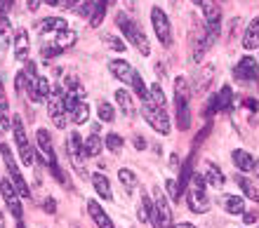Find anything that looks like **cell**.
<instances>
[{
	"instance_id": "obj_1",
	"label": "cell",
	"mask_w": 259,
	"mask_h": 228,
	"mask_svg": "<svg viewBox=\"0 0 259 228\" xmlns=\"http://www.w3.org/2000/svg\"><path fill=\"white\" fill-rule=\"evenodd\" d=\"M116 24H118V28L125 33V38H127L132 45L139 50V52L144 54V57H149L151 54V45H149V38H146V33H144L142 28L137 26L135 21L130 19L125 12H118L116 14Z\"/></svg>"
},
{
	"instance_id": "obj_2",
	"label": "cell",
	"mask_w": 259,
	"mask_h": 228,
	"mask_svg": "<svg viewBox=\"0 0 259 228\" xmlns=\"http://www.w3.org/2000/svg\"><path fill=\"white\" fill-rule=\"evenodd\" d=\"M175 104H177V125L179 129H189L191 113H189V82L186 78L175 80Z\"/></svg>"
},
{
	"instance_id": "obj_3",
	"label": "cell",
	"mask_w": 259,
	"mask_h": 228,
	"mask_svg": "<svg viewBox=\"0 0 259 228\" xmlns=\"http://www.w3.org/2000/svg\"><path fill=\"white\" fill-rule=\"evenodd\" d=\"M142 106H144V118H146V122H149L151 127L156 129V132H160V134H170V118L165 113V108L158 106L151 97L142 101Z\"/></svg>"
},
{
	"instance_id": "obj_4",
	"label": "cell",
	"mask_w": 259,
	"mask_h": 228,
	"mask_svg": "<svg viewBox=\"0 0 259 228\" xmlns=\"http://www.w3.org/2000/svg\"><path fill=\"white\" fill-rule=\"evenodd\" d=\"M35 139H38L40 153L45 155V162L50 165L52 174H55L62 184H66V186H68V181L62 176V169H59V165H57V153H55V146H52V139H50V132H48V129H38V132H35Z\"/></svg>"
},
{
	"instance_id": "obj_5",
	"label": "cell",
	"mask_w": 259,
	"mask_h": 228,
	"mask_svg": "<svg viewBox=\"0 0 259 228\" xmlns=\"http://www.w3.org/2000/svg\"><path fill=\"white\" fill-rule=\"evenodd\" d=\"M66 151H68V158H71V162H73V167L78 169V174L88 176V172H85V141H82V136L78 134V132H71L66 139Z\"/></svg>"
},
{
	"instance_id": "obj_6",
	"label": "cell",
	"mask_w": 259,
	"mask_h": 228,
	"mask_svg": "<svg viewBox=\"0 0 259 228\" xmlns=\"http://www.w3.org/2000/svg\"><path fill=\"white\" fill-rule=\"evenodd\" d=\"M0 155H3V160H5L7 172H10V176H12V184L17 186L19 195H21V198H31L28 184L24 181V176H21L19 167H17V162H14V158H12V151H10V146H7V144H0Z\"/></svg>"
},
{
	"instance_id": "obj_7",
	"label": "cell",
	"mask_w": 259,
	"mask_h": 228,
	"mask_svg": "<svg viewBox=\"0 0 259 228\" xmlns=\"http://www.w3.org/2000/svg\"><path fill=\"white\" fill-rule=\"evenodd\" d=\"M12 132H14V141H17V151L21 155V162L26 167H31L33 165V148L28 144V136H26V129H24L21 118H12Z\"/></svg>"
},
{
	"instance_id": "obj_8",
	"label": "cell",
	"mask_w": 259,
	"mask_h": 228,
	"mask_svg": "<svg viewBox=\"0 0 259 228\" xmlns=\"http://www.w3.org/2000/svg\"><path fill=\"white\" fill-rule=\"evenodd\" d=\"M186 202H189V209L191 212H196V214H203V212H207V195H205V176L196 174V179H193V186L189 188V198H186Z\"/></svg>"
},
{
	"instance_id": "obj_9",
	"label": "cell",
	"mask_w": 259,
	"mask_h": 228,
	"mask_svg": "<svg viewBox=\"0 0 259 228\" xmlns=\"http://www.w3.org/2000/svg\"><path fill=\"white\" fill-rule=\"evenodd\" d=\"M151 24H153V28H156L158 40L163 42L165 47H170L172 45V26H170L167 14H165L160 7H153V10H151Z\"/></svg>"
},
{
	"instance_id": "obj_10",
	"label": "cell",
	"mask_w": 259,
	"mask_h": 228,
	"mask_svg": "<svg viewBox=\"0 0 259 228\" xmlns=\"http://www.w3.org/2000/svg\"><path fill=\"white\" fill-rule=\"evenodd\" d=\"M170 219H172L170 205H167V200H165L163 191H158L156 188V202H153V214H151L153 228H170Z\"/></svg>"
},
{
	"instance_id": "obj_11",
	"label": "cell",
	"mask_w": 259,
	"mask_h": 228,
	"mask_svg": "<svg viewBox=\"0 0 259 228\" xmlns=\"http://www.w3.org/2000/svg\"><path fill=\"white\" fill-rule=\"evenodd\" d=\"M48 113H50V118H52V122H55V127H59V129L66 127V106H64V97L59 89H55V92L50 94Z\"/></svg>"
},
{
	"instance_id": "obj_12",
	"label": "cell",
	"mask_w": 259,
	"mask_h": 228,
	"mask_svg": "<svg viewBox=\"0 0 259 228\" xmlns=\"http://www.w3.org/2000/svg\"><path fill=\"white\" fill-rule=\"evenodd\" d=\"M26 92H28V99L33 104H40L45 97H50V80L45 75L26 78Z\"/></svg>"
},
{
	"instance_id": "obj_13",
	"label": "cell",
	"mask_w": 259,
	"mask_h": 228,
	"mask_svg": "<svg viewBox=\"0 0 259 228\" xmlns=\"http://www.w3.org/2000/svg\"><path fill=\"white\" fill-rule=\"evenodd\" d=\"M0 193L5 198L7 207H10V212L14 214V219L21 221V202H19V191H17V186L5 179V181H0Z\"/></svg>"
},
{
	"instance_id": "obj_14",
	"label": "cell",
	"mask_w": 259,
	"mask_h": 228,
	"mask_svg": "<svg viewBox=\"0 0 259 228\" xmlns=\"http://www.w3.org/2000/svg\"><path fill=\"white\" fill-rule=\"evenodd\" d=\"M233 75H236V80L240 82H250L257 78V59L254 57H243L238 61V66L233 68Z\"/></svg>"
},
{
	"instance_id": "obj_15",
	"label": "cell",
	"mask_w": 259,
	"mask_h": 228,
	"mask_svg": "<svg viewBox=\"0 0 259 228\" xmlns=\"http://www.w3.org/2000/svg\"><path fill=\"white\" fill-rule=\"evenodd\" d=\"M109 71H111V75L120 82H132L135 80V73H137L135 68L130 66L125 59H111L109 61Z\"/></svg>"
},
{
	"instance_id": "obj_16",
	"label": "cell",
	"mask_w": 259,
	"mask_h": 228,
	"mask_svg": "<svg viewBox=\"0 0 259 228\" xmlns=\"http://www.w3.org/2000/svg\"><path fill=\"white\" fill-rule=\"evenodd\" d=\"M88 209H90V214H92V219H95V223L99 228H116L113 221L106 216V212H104L102 205H99L97 200H88Z\"/></svg>"
},
{
	"instance_id": "obj_17",
	"label": "cell",
	"mask_w": 259,
	"mask_h": 228,
	"mask_svg": "<svg viewBox=\"0 0 259 228\" xmlns=\"http://www.w3.org/2000/svg\"><path fill=\"white\" fill-rule=\"evenodd\" d=\"M200 10H203V17L207 21V26H219L222 12H219V5L214 0H200Z\"/></svg>"
},
{
	"instance_id": "obj_18",
	"label": "cell",
	"mask_w": 259,
	"mask_h": 228,
	"mask_svg": "<svg viewBox=\"0 0 259 228\" xmlns=\"http://www.w3.org/2000/svg\"><path fill=\"white\" fill-rule=\"evenodd\" d=\"M28 57V33L26 28H19L17 35H14V59L26 61Z\"/></svg>"
},
{
	"instance_id": "obj_19",
	"label": "cell",
	"mask_w": 259,
	"mask_h": 228,
	"mask_svg": "<svg viewBox=\"0 0 259 228\" xmlns=\"http://www.w3.org/2000/svg\"><path fill=\"white\" fill-rule=\"evenodd\" d=\"M231 99H233V92H231V87H229V85H224V87H222V92L217 94V97H214V99H212V104H210V108H207V115L212 113V111H224V108H229L231 106Z\"/></svg>"
},
{
	"instance_id": "obj_20",
	"label": "cell",
	"mask_w": 259,
	"mask_h": 228,
	"mask_svg": "<svg viewBox=\"0 0 259 228\" xmlns=\"http://www.w3.org/2000/svg\"><path fill=\"white\" fill-rule=\"evenodd\" d=\"M68 118L75 122V125H85L90 118V104L85 99H80L71 111H68Z\"/></svg>"
},
{
	"instance_id": "obj_21",
	"label": "cell",
	"mask_w": 259,
	"mask_h": 228,
	"mask_svg": "<svg viewBox=\"0 0 259 228\" xmlns=\"http://www.w3.org/2000/svg\"><path fill=\"white\" fill-rule=\"evenodd\" d=\"M40 33L42 35H48V33H59V31H64L66 26V21L62 19V17H48V19H42L40 21Z\"/></svg>"
},
{
	"instance_id": "obj_22",
	"label": "cell",
	"mask_w": 259,
	"mask_h": 228,
	"mask_svg": "<svg viewBox=\"0 0 259 228\" xmlns=\"http://www.w3.org/2000/svg\"><path fill=\"white\" fill-rule=\"evenodd\" d=\"M243 47H245V50H254V47H259V17H254L252 24L247 26L245 38H243Z\"/></svg>"
},
{
	"instance_id": "obj_23",
	"label": "cell",
	"mask_w": 259,
	"mask_h": 228,
	"mask_svg": "<svg viewBox=\"0 0 259 228\" xmlns=\"http://www.w3.org/2000/svg\"><path fill=\"white\" fill-rule=\"evenodd\" d=\"M231 158H233V165H236L240 172H252L254 169V160L247 151H233Z\"/></svg>"
},
{
	"instance_id": "obj_24",
	"label": "cell",
	"mask_w": 259,
	"mask_h": 228,
	"mask_svg": "<svg viewBox=\"0 0 259 228\" xmlns=\"http://www.w3.org/2000/svg\"><path fill=\"white\" fill-rule=\"evenodd\" d=\"M92 186H95V191L104 200H111V198H113V193H111V181L104 174H92Z\"/></svg>"
},
{
	"instance_id": "obj_25",
	"label": "cell",
	"mask_w": 259,
	"mask_h": 228,
	"mask_svg": "<svg viewBox=\"0 0 259 228\" xmlns=\"http://www.w3.org/2000/svg\"><path fill=\"white\" fill-rule=\"evenodd\" d=\"M0 125L5 129H12V118H10V108H7V94L3 80H0Z\"/></svg>"
},
{
	"instance_id": "obj_26",
	"label": "cell",
	"mask_w": 259,
	"mask_h": 228,
	"mask_svg": "<svg viewBox=\"0 0 259 228\" xmlns=\"http://www.w3.org/2000/svg\"><path fill=\"white\" fill-rule=\"evenodd\" d=\"M55 42L57 47H59V50H68V47H73L75 45V31H71V28H64V31H59V33L55 35Z\"/></svg>"
},
{
	"instance_id": "obj_27",
	"label": "cell",
	"mask_w": 259,
	"mask_h": 228,
	"mask_svg": "<svg viewBox=\"0 0 259 228\" xmlns=\"http://www.w3.org/2000/svg\"><path fill=\"white\" fill-rule=\"evenodd\" d=\"M224 207L229 214H243L245 212V202L238 195H224Z\"/></svg>"
},
{
	"instance_id": "obj_28",
	"label": "cell",
	"mask_w": 259,
	"mask_h": 228,
	"mask_svg": "<svg viewBox=\"0 0 259 228\" xmlns=\"http://www.w3.org/2000/svg\"><path fill=\"white\" fill-rule=\"evenodd\" d=\"M12 42V24L7 17H0V50H7Z\"/></svg>"
},
{
	"instance_id": "obj_29",
	"label": "cell",
	"mask_w": 259,
	"mask_h": 228,
	"mask_svg": "<svg viewBox=\"0 0 259 228\" xmlns=\"http://www.w3.org/2000/svg\"><path fill=\"white\" fill-rule=\"evenodd\" d=\"M102 146H104L102 136L90 134L88 139H85V155H88V158H97V155L102 153Z\"/></svg>"
},
{
	"instance_id": "obj_30",
	"label": "cell",
	"mask_w": 259,
	"mask_h": 228,
	"mask_svg": "<svg viewBox=\"0 0 259 228\" xmlns=\"http://www.w3.org/2000/svg\"><path fill=\"white\" fill-rule=\"evenodd\" d=\"M205 169H207V172H205V181L210 184V186H214V188L224 186V174H222V172H219L212 162H207V165H205Z\"/></svg>"
},
{
	"instance_id": "obj_31",
	"label": "cell",
	"mask_w": 259,
	"mask_h": 228,
	"mask_svg": "<svg viewBox=\"0 0 259 228\" xmlns=\"http://www.w3.org/2000/svg\"><path fill=\"white\" fill-rule=\"evenodd\" d=\"M116 101H118V106L123 108L125 115H135V104H132V97H130L125 89H118V92H116Z\"/></svg>"
},
{
	"instance_id": "obj_32",
	"label": "cell",
	"mask_w": 259,
	"mask_h": 228,
	"mask_svg": "<svg viewBox=\"0 0 259 228\" xmlns=\"http://www.w3.org/2000/svg\"><path fill=\"white\" fill-rule=\"evenodd\" d=\"M212 75H214V68L212 66H205L203 71H200V75H198V92H207V87H210L212 82Z\"/></svg>"
},
{
	"instance_id": "obj_33",
	"label": "cell",
	"mask_w": 259,
	"mask_h": 228,
	"mask_svg": "<svg viewBox=\"0 0 259 228\" xmlns=\"http://www.w3.org/2000/svg\"><path fill=\"white\" fill-rule=\"evenodd\" d=\"M236 181H238V186L245 191V195L250 198V200H254V202H259V191L252 186V181H247L245 176H236Z\"/></svg>"
},
{
	"instance_id": "obj_34",
	"label": "cell",
	"mask_w": 259,
	"mask_h": 228,
	"mask_svg": "<svg viewBox=\"0 0 259 228\" xmlns=\"http://www.w3.org/2000/svg\"><path fill=\"white\" fill-rule=\"evenodd\" d=\"M106 10H109V3H106V0H99V3H97L95 14H92V19H90V24H92L95 28L104 21V14H106Z\"/></svg>"
},
{
	"instance_id": "obj_35",
	"label": "cell",
	"mask_w": 259,
	"mask_h": 228,
	"mask_svg": "<svg viewBox=\"0 0 259 228\" xmlns=\"http://www.w3.org/2000/svg\"><path fill=\"white\" fill-rule=\"evenodd\" d=\"M151 214H153V202L144 195L142 205H139V219H142V221H151Z\"/></svg>"
},
{
	"instance_id": "obj_36",
	"label": "cell",
	"mask_w": 259,
	"mask_h": 228,
	"mask_svg": "<svg viewBox=\"0 0 259 228\" xmlns=\"http://www.w3.org/2000/svg\"><path fill=\"white\" fill-rule=\"evenodd\" d=\"M132 85H135V92L139 94V99H142V101L151 97V89L144 85V80H142V75H139V73H135V80H132Z\"/></svg>"
},
{
	"instance_id": "obj_37",
	"label": "cell",
	"mask_w": 259,
	"mask_h": 228,
	"mask_svg": "<svg viewBox=\"0 0 259 228\" xmlns=\"http://www.w3.org/2000/svg\"><path fill=\"white\" fill-rule=\"evenodd\" d=\"M118 179H120V184H123V186H127V188H135L137 186V176H135V172H132V169H120V172H118Z\"/></svg>"
},
{
	"instance_id": "obj_38",
	"label": "cell",
	"mask_w": 259,
	"mask_h": 228,
	"mask_svg": "<svg viewBox=\"0 0 259 228\" xmlns=\"http://www.w3.org/2000/svg\"><path fill=\"white\" fill-rule=\"evenodd\" d=\"M40 54H42V59H55L57 54H62V50L55 45V42L50 40V42H42V47H40Z\"/></svg>"
},
{
	"instance_id": "obj_39",
	"label": "cell",
	"mask_w": 259,
	"mask_h": 228,
	"mask_svg": "<svg viewBox=\"0 0 259 228\" xmlns=\"http://www.w3.org/2000/svg\"><path fill=\"white\" fill-rule=\"evenodd\" d=\"M113 106L106 104V101H99V120L102 122H113Z\"/></svg>"
},
{
	"instance_id": "obj_40",
	"label": "cell",
	"mask_w": 259,
	"mask_h": 228,
	"mask_svg": "<svg viewBox=\"0 0 259 228\" xmlns=\"http://www.w3.org/2000/svg\"><path fill=\"white\" fill-rule=\"evenodd\" d=\"M102 40L106 42V47L113 50V52H125V42L120 40V38H116V35H104Z\"/></svg>"
},
{
	"instance_id": "obj_41",
	"label": "cell",
	"mask_w": 259,
	"mask_h": 228,
	"mask_svg": "<svg viewBox=\"0 0 259 228\" xmlns=\"http://www.w3.org/2000/svg\"><path fill=\"white\" fill-rule=\"evenodd\" d=\"M106 148L111 153H118L123 148V136L120 134H106Z\"/></svg>"
},
{
	"instance_id": "obj_42",
	"label": "cell",
	"mask_w": 259,
	"mask_h": 228,
	"mask_svg": "<svg viewBox=\"0 0 259 228\" xmlns=\"http://www.w3.org/2000/svg\"><path fill=\"white\" fill-rule=\"evenodd\" d=\"M151 99L156 101L158 106H163L165 108V92H163V87H160V82H156V85H151Z\"/></svg>"
},
{
	"instance_id": "obj_43",
	"label": "cell",
	"mask_w": 259,
	"mask_h": 228,
	"mask_svg": "<svg viewBox=\"0 0 259 228\" xmlns=\"http://www.w3.org/2000/svg\"><path fill=\"white\" fill-rule=\"evenodd\" d=\"M95 10H97V3H95V0H88L82 7H78V14H80V17H90V19H92Z\"/></svg>"
},
{
	"instance_id": "obj_44",
	"label": "cell",
	"mask_w": 259,
	"mask_h": 228,
	"mask_svg": "<svg viewBox=\"0 0 259 228\" xmlns=\"http://www.w3.org/2000/svg\"><path fill=\"white\" fill-rule=\"evenodd\" d=\"M167 191H170V198L175 202L182 200V195H179V184L177 181H172V179H170V181H167Z\"/></svg>"
},
{
	"instance_id": "obj_45",
	"label": "cell",
	"mask_w": 259,
	"mask_h": 228,
	"mask_svg": "<svg viewBox=\"0 0 259 228\" xmlns=\"http://www.w3.org/2000/svg\"><path fill=\"white\" fill-rule=\"evenodd\" d=\"M45 212H48V214H55L57 212V200L55 198H48V200H45Z\"/></svg>"
},
{
	"instance_id": "obj_46",
	"label": "cell",
	"mask_w": 259,
	"mask_h": 228,
	"mask_svg": "<svg viewBox=\"0 0 259 228\" xmlns=\"http://www.w3.org/2000/svg\"><path fill=\"white\" fill-rule=\"evenodd\" d=\"M14 0H0V17H5L10 12V7H12Z\"/></svg>"
},
{
	"instance_id": "obj_47",
	"label": "cell",
	"mask_w": 259,
	"mask_h": 228,
	"mask_svg": "<svg viewBox=\"0 0 259 228\" xmlns=\"http://www.w3.org/2000/svg\"><path fill=\"white\" fill-rule=\"evenodd\" d=\"M40 3H42V0H26V7L31 10V12H35V10L40 7Z\"/></svg>"
},
{
	"instance_id": "obj_48",
	"label": "cell",
	"mask_w": 259,
	"mask_h": 228,
	"mask_svg": "<svg viewBox=\"0 0 259 228\" xmlns=\"http://www.w3.org/2000/svg\"><path fill=\"white\" fill-rule=\"evenodd\" d=\"M78 3H82V0H64V10H73V7H78Z\"/></svg>"
},
{
	"instance_id": "obj_49",
	"label": "cell",
	"mask_w": 259,
	"mask_h": 228,
	"mask_svg": "<svg viewBox=\"0 0 259 228\" xmlns=\"http://www.w3.org/2000/svg\"><path fill=\"white\" fill-rule=\"evenodd\" d=\"M123 5L127 7V12H135V10H137V0H123Z\"/></svg>"
},
{
	"instance_id": "obj_50",
	"label": "cell",
	"mask_w": 259,
	"mask_h": 228,
	"mask_svg": "<svg viewBox=\"0 0 259 228\" xmlns=\"http://www.w3.org/2000/svg\"><path fill=\"white\" fill-rule=\"evenodd\" d=\"M252 221H257V212H247V214H245V223H252Z\"/></svg>"
},
{
	"instance_id": "obj_51",
	"label": "cell",
	"mask_w": 259,
	"mask_h": 228,
	"mask_svg": "<svg viewBox=\"0 0 259 228\" xmlns=\"http://www.w3.org/2000/svg\"><path fill=\"white\" fill-rule=\"evenodd\" d=\"M135 146L139 148V151H142V148H146V141H144L142 136H137V139H135Z\"/></svg>"
},
{
	"instance_id": "obj_52",
	"label": "cell",
	"mask_w": 259,
	"mask_h": 228,
	"mask_svg": "<svg viewBox=\"0 0 259 228\" xmlns=\"http://www.w3.org/2000/svg\"><path fill=\"white\" fill-rule=\"evenodd\" d=\"M172 228H196V226H193V223H175V226H172Z\"/></svg>"
},
{
	"instance_id": "obj_53",
	"label": "cell",
	"mask_w": 259,
	"mask_h": 228,
	"mask_svg": "<svg viewBox=\"0 0 259 228\" xmlns=\"http://www.w3.org/2000/svg\"><path fill=\"white\" fill-rule=\"evenodd\" d=\"M252 172H254V176H257V179H259V160L254 162V169H252Z\"/></svg>"
},
{
	"instance_id": "obj_54",
	"label": "cell",
	"mask_w": 259,
	"mask_h": 228,
	"mask_svg": "<svg viewBox=\"0 0 259 228\" xmlns=\"http://www.w3.org/2000/svg\"><path fill=\"white\" fill-rule=\"evenodd\" d=\"M193 3H196V5H200V0H193Z\"/></svg>"
},
{
	"instance_id": "obj_55",
	"label": "cell",
	"mask_w": 259,
	"mask_h": 228,
	"mask_svg": "<svg viewBox=\"0 0 259 228\" xmlns=\"http://www.w3.org/2000/svg\"><path fill=\"white\" fill-rule=\"evenodd\" d=\"M106 3H109V5H111V3H113V0H106Z\"/></svg>"
}]
</instances>
